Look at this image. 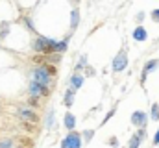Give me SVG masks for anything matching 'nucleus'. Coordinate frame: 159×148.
Segmentation results:
<instances>
[{
  "label": "nucleus",
  "instance_id": "nucleus-1",
  "mask_svg": "<svg viewBox=\"0 0 159 148\" xmlns=\"http://www.w3.org/2000/svg\"><path fill=\"white\" fill-rule=\"evenodd\" d=\"M56 67L54 65H48V63H43L39 67H34L30 71V81H35L46 89H52L54 87V78H56Z\"/></svg>",
  "mask_w": 159,
  "mask_h": 148
},
{
  "label": "nucleus",
  "instance_id": "nucleus-2",
  "mask_svg": "<svg viewBox=\"0 0 159 148\" xmlns=\"http://www.w3.org/2000/svg\"><path fill=\"white\" fill-rule=\"evenodd\" d=\"M56 46H57L56 39H50L44 35H37L32 41V50H35L39 54H56Z\"/></svg>",
  "mask_w": 159,
  "mask_h": 148
},
{
  "label": "nucleus",
  "instance_id": "nucleus-3",
  "mask_svg": "<svg viewBox=\"0 0 159 148\" xmlns=\"http://www.w3.org/2000/svg\"><path fill=\"white\" fill-rule=\"evenodd\" d=\"M81 146H83L81 132H69L61 139V145H59V148H81Z\"/></svg>",
  "mask_w": 159,
  "mask_h": 148
},
{
  "label": "nucleus",
  "instance_id": "nucleus-4",
  "mask_svg": "<svg viewBox=\"0 0 159 148\" xmlns=\"http://www.w3.org/2000/svg\"><path fill=\"white\" fill-rule=\"evenodd\" d=\"M128 63H129V59H128V52H126V48H122L119 54L113 58V63H111V69H113V72H124L126 69H128Z\"/></svg>",
  "mask_w": 159,
  "mask_h": 148
},
{
  "label": "nucleus",
  "instance_id": "nucleus-5",
  "mask_svg": "<svg viewBox=\"0 0 159 148\" xmlns=\"http://www.w3.org/2000/svg\"><path fill=\"white\" fill-rule=\"evenodd\" d=\"M148 120H150V117H148L144 111H133V113H131V124H133L137 130H146Z\"/></svg>",
  "mask_w": 159,
  "mask_h": 148
},
{
  "label": "nucleus",
  "instance_id": "nucleus-6",
  "mask_svg": "<svg viewBox=\"0 0 159 148\" xmlns=\"http://www.w3.org/2000/svg\"><path fill=\"white\" fill-rule=\"evenodd\" d=\"M146 130H137L133 135H131V139H129V143H128V148H139L143 145V141L146 139Z\"/></svg>",
  "mask_w": 159,
  "mask_h": 148
},
{
  "label": "nucleus",
  "instance_id": "nucleus-7",
  "mask_svg": "<svg viewBox=\"0 0 159 148\" xmlns=\"http://www.w3.org/2000/svg\"><path fill=\"white\" fill-rule=\"evenodd\" d=\"M19 118L20 120H24V122H28V124H35L37 120H39V117H37V113L34 109H26V108H22V109H19Z\"/></svg>",
  "mask_w": 159,
  "mask_h": 148
},
{
  "label": "nucleus",
  "instance_id": "nucleus-8",
  "mask_svg": "<svg viewBox=\"0 0 159 148\" xmlns=\"http://www.w3.org/2000/svg\"><path fill=\"white\" fill-rule=\"evenodd\" d=\"M157 67H159V59H150V61H146L144 67H143V72H141V83H144L146 76H148L150 72H154Z\"/></svg>",
  "mask_w": 159,
  "mask_h": 148
},
{
  "label": "nucleus",
  "instance_id": "nucleus-9",
  "mask_svg": "<svg viewBox=\"0 0 159 148\" xmlns=\"http://www.w3.org/2000/svg\"><path fill=\"white\" fill-rule=\"evenodd\" d=\"M43 93H44V87H43V85L35 83V81H30V85H28V95H30V96H34V98H41Z\"/></svg>",
  "mask_w": 159,
  "mask_h": 148
},
{
  "label": "nucleus",
  "instance_id": "nucleus-10",
  "mask_svg": "<svg viewBox=\"0 0 159 148\" xmlns=\"http://www.w3.org/2000/svg\"><path fill=\"white\" fill-rule=\"evenodd\" d=\"M131 37H133L135 41H139V43H144V41L148 39V32H146V28H144V26H141V24H139V26L131 32Z\"/></svg>",
  "mask_w": 159,
  "mask_h": 148
},
{
  "label": "nucleus",
  "instance_id": "nucleus-11",
  "mask_svg": "<svg viewBox=\"0 0 159 148\" xmlns=\"http://www.w3.org/2000/svg\"><path fill=\"white\" fill-rule=\"evenodd\" d=\"M63 126H65L69 132H74V128H76V117H74L70 111L65 113V117H63Z\"/></svg>",
  "mask_w": 159,
  "mask_h": 148
},
{
  "label": "nucleus",
  "instance_id": "nucleus-12",
  "mask_svg": "<svg viewBox=\"0 0 159 148\" xmlns=\"http://www.w3.org/2000/svg\"><path fill=\"white\" fill-rule=\"evenodd\" d=\"M74 96H76V91L74 89H65V95H63V106L65 108H70L74 104Z\"/></svg>",
  "mask_w": 159,
  "mask_h": 148
},
{
  "label": "nucleus",
  "instance_id": "nucleus-13",
  "mask_svg": "<svg viewBox=\"0 0 159 148\" xmlns=\"http://www.w3.org/2000/svg\"><path fill=\"white\" fill-rule=\"evenodd\" d=\"M83 74H78L74 72L72 76H70V89H74V91H80V87L83 85Z\"/></svg>",
  "mask_w": 159,
  "mask_h": 148
},
{
  "label": "nucleus",
  "instance_id": "nucleus-14",
  "mask_svg": "<svg viewBox=\"0 0 159 148\" xmlns=\"http://www.w3.org/2000/svg\"><path fill=\"white\" fill-rule=\"evenodd\" d=\"M44 126H46L48 130H54V128H56V109H54V108H50V111H48Z\"/></svg>",
  "mask_w": 159,
  "mask_h": 148
},
{
  "label": "nucleus",
  "instance_id": "nucleus-15",
  "mask_svg": "<svg viewBox=\"0 0 159 148\" xmlns=\"http://www.w3.org/2000/svg\"><path fill=\"white\" fill-rule=\"evenodd\" d=\"M78 24H80V9L74 7V9L70 11V30L74 32V30L78 28Z\"/></svg>",
  "mask_w": 159,
  "mask_h": 148
},
{
  "label": "nucleus",
  "instance_id": "nucleus-16",
  "mask_svg": "<svg viewBox=\"0 0 159 148\" xmlns=\"http://www.w3.org/2000/svg\"><path fill=\"white\" fill-rule=\"evenodd\" d=\"M67 48H69V37H65V39L57 41V46H56V54H63V52H67Z\"/></svg>",
  "mask_w": 159,
  "mask_h": 148
},
{
  "label": "nucleus",
  "instance_id": "nucleus-17",
  "mask_svg": "<svg viewBox=\"0 0 159 148\" xmlns=\"http://www.w3.org/2000/svg\"><path fill=\"white\" fill-rule=\"evenodd\" d=\"M83 69H87V56H85V54L80 58V61L76 63V71H74V72L81 74V71H83Z\"/></svg>",
  "mask_w": 159,
  "mask_h": 148
},
{
  "label": "nucleus",
  "instance_id": "nucleus-18",
  "mask_svg": "<svg viewBox=\"0 0 159 148\" xmlns=\"http://www.w3.org/2000/svg\"><path fill=\"white\" fill-rule=\"evenodd\" d=\"M150 118L154 122L159 120V104H152V109H150Z\"/></svg>",
  "mask_w": 159,
  "mask_h": 148
},
{
  "label": "nucleus",
  "instance_id": "nucleus-19",
  "mask_svg": "<svg viewBox=\"0 0 159 148\" xmlns=\"http://www.w3.org/2000/svg\"><path fill=\"white\" fill-rule=\"evenodd\" d=\"M93 135H94V130H85V132H81V137H83V143H89V141L93 139Z\"/></svg>",
  "mask_w": 159,
  "mask_h": 148
},
{
  "label": "nucleus",
  "instance_id": "nucleus-20",
  "mask_svg": "<svg viewBox=\"0 0 159 148\" xmlns=\"http://www.w3.org/2000/svg\"><path fill=\"white\" fill-rule=\"evenodd\" d=\"M34 108H35V109L39 108V98L30 96V98H28V109H34Z\"/></svg>",
  "mask_w": 159,
  "mask_h": 148
},
{
  "label": "nucleus",
  "instance_id": "nucleus-21",
  "mask_svg": "<svg viewBox=\"0 0 159 148\" xmlns=\"http://www.w3.org/2000/svg\"><path fill=\"white\" fill-rule=\"evenodd\" d=\"M0 148H13V141L11 139H2L0 141Z\"/></svg>",
  "mask_w": 159,
  "mask_h": 148
},
{
  "label": "nucleus",
  "instance_id": "nucleus-22",
  "mask_svg": "<svg viewBox=\"0 0 159 148\" xmlns=\"http://www.w3.org/2000/svg\"><path fill=\"white\" fill-rule=\"evenodd\" d=\"M115 113H117V108H113V109H111L109 113H107V115H106V117H104V120H102V124H106V122H107L109 118H113V115H115Z\"/></svg>",
  "mask_w": 159,
  "mask_h": 148
},
{
  "label": "nucleus",
  "instance_id": "nucleus-23",
  "mask_svg": "<svg viewBox=\"0 0 159 148\" xmlns=\"http://www.w3.org/2000/svg\"><path fill=\"white\" fill-rule=\"evenodd\" d=\"M150 17H152V21H154V22H157V24H159V9H154V11L150 13Z\"/></svg>",
  "mask_w": 159,
  "mask_h": 148
},
{
  "label": "nucleus",
  "instance_id": "nucleus-24",
  "mask_svg": "<svg viewBox=\"0 0 159 148\" xmlns=\"http://www.w3.org/2000/svg\"><path fill=\"white\" fill-rule=\"evenodd\" d=\"M107 143H109V145H111L113 148H117V146H119V139H117V137H111V139H109Z\"/></svg>",
  "mask_w": 159,
  "mask_h": 148
},
{
  "label": "nucleus",
  "instance_id": "nucleus-25",
  "mask_svg": "<svg viewBox=\"0 0 159 148\" xmlns=\"http://www.w3.org/2000/svg\"><path fill=\"white\" fill-rule=\"evenodd\" d=\"M157 145H159V130L154 133V146H157Z\"/></svg>",
  "mask_w": 159,
  "mask_h": 148
},
{
  "label": "nucleus",
  "instance_id": "nucleus-26",
  "mask_svg": "<svg viewBox=\"0 0 159 148\" xmlns=\"http://www.w3.org/2000/svg\"><path fill=\"white\" fill-rule=\"evenodd\" d=\"M135 19H137V22H143V21H144V13H143V11H141V13H137V17H135Z\"/></svg>",
  "mask_w": 159,
  "mask_h": 148
},
{
  "label": "nucleus",
  "instance_id": "nucleus-27",
  "mask_svg": "<svg viewBox=\"0 0 159 148\" xmlns=\"http://www.w3.org/2000/svg\"><path fill=\"white\" fill-rule=\"evenodd\" d=\"M85 74H87V76H93V74H94V71H93L91 67H87V72H85Z\"/></svg>",
  "mask_w": 159,
  "mask_h": 148
},
{
  "label": "nucleus",
  "instance_id": "nucleus-28",
  "mask_svg": "<svg viewBox=\"0 0 159 148\" xmlns=\"http://www.w3.org/2000/svg\"><path fill=\"white\" fill-rule=\"evenodd\" d=\"M19 148H22V146H19Z\"/></svg>",
  "mask_w": 159,
  "mask_h": 148
},
{
  "label": "nucleus",
  "instance_id": "nucleus-29",
  "mask_svg": "<svg viewBox=\"0 0 159 148\" xmlns=\"http://www.w3.org/2000/svg\"><path fill=\"white\" fill-rule=\"evenodd\" d=\"M157 104H159V102H157Z\"/></svg>",
  "mask_w": 159,
  "mask_h": 148
}]
</instances>
